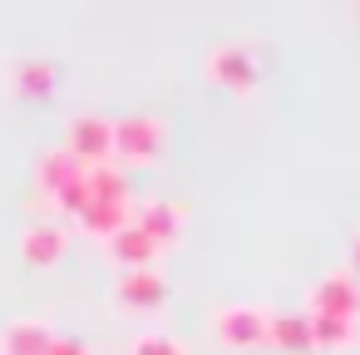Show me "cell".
<instances>
[{
    "label": "cell",
    "instance_id": "cell-1",
    "mask_svg": "<svg viewBox=\"0 0 360 355\" xmlns=\"http://www.w3.org/2000/svg\"><path fill=\"white\" fill-rule=\"evenodd\" d=\"M163 153V124L153 114L114 119V163H153Z\"/></svg>",
    "mask_w": 360,
    "mask_h": 355
},
{
    "label": "cell",
    "instance_id": "cell-2",
    "mask_svg": "<svg viewBox=\"0 0 360 355\" xmlns=\"http://www.w3.org/2000/svg\"><path fill=\"white\" fill-rule=\"evenodd\" d=\"M207 79L222 84V89H232V94H252L262 84V70H257V60H252L247 45H217L207 55Z\"/></svg>",
    "mask_w": 360,
    "mask_h": 355
},
{
    "label": "cell",
    "instance_id": "cell-3",
    "mask_svg": "<svg viewBox=\"0 0 360 355\" xmlns=\"http://www.w3.org/2000/svg\"><path fill=\"white\" fill-rule=\"evenodd\" d=\"M266 316L271 311H262V306H222L212 316V330L232 350H257V345H266Z\"/></svg>",
    "mask_w": 360,
    "mask_h": 355
},
{
    "label": "cell",
    "instance_id": "cell-4",
    "mask_svg": "<svg viewBox=\"0 0 360 355\" xmlns=\"http://www.w3.org/2000/svg\"><path fill=\"white\" fill-rule=\"evenodd\" d=\"M65 148L89 168V163H114V119H99V114H79L70 124V138Z\"/></svg>",
    "mask_w": 360,
    "mask_h": 355
},
{
    "label": "cell",
    "instance_id": "cell-5",
    "mask_svg": "<svg viewBox=\"0 0 360 355\" xmlns=\"http://www.w3.org/2000/svg\"><path fill=\"white\" fill-rule=\"evenodd\" d=\"M311 316H345V321H360V286L350 271H330L311 286Z\"/></svg>",
    "mask_w": 360,
    "mask_h": 355
},
{
    "label": "cell",
    "instance_id": "cell-6",
    "mask_svg": "<svg viewBox=\"0 0 360 355\" xmlns=\"http://www.w3.org/2000/svg\"><path fill=\"white\" fill-rule=\"evenodd\" d=\"M65 252H70V227H60L50 217L25 222V232H20V262L25 266H55Z\"/></svg>",
    "mask_w": 360,
    "mask_h": 355
},
{
    "label": "cell",
    "instance_id": "cell-7",
    "mask_svg": "<svg viewBox=\"0 0 360 355\" xmlns=\"http://www.w3.org/2000/svg\"><path fill=\"white\" fill-rule=\"evenodd\" d=\"M134 227L148 232L158 247H173V242L183 237V227H188V212H183L178 202H168V198H153V202H143V207L134 212Z\"/></svg>",
    "mask_w": 360,
    "mask_h": 355
},
{
    "label": "cell",
    "instance_id": "cell-8",
    "mask_svg": "<svg viewBox=\"0 0 360 355\" xmlns=\"http://www.w3.org/2000/svg\"><path fill=\"white\" fill-rule=\"evenodd\" d=\"M114 296H119L124 306L153 311V306H163V301H168V281H163V271H158V266H134V271H124V276L114 281Z\"/></svg>",
    "mask_w": 360,
    "mask_h": 355
},
{
    "label": "cell",
    "instance_id": "cell-9",
    "mask_svg": "<svg viewBox=\"0 0 360 355\" xmlns=\"http://www.w3.org/2000/svg\"><path fill=\"white\" fill-rule=\"evenodd\" d=\"M84 178V163L70 153V148H50L45 158H40V168H35V183H40V193H50V202L65 193V188H75Z\"/></svg>",
    "mask_w": 360,
    "mask_h": 355
},
{
    "label": "cell",
    "instance_id": "cell-10",
    "mask_svg": "<svg viewBox=\"0 0 360 355\" xmlns=\"http://www.w3.org/2000/svg\"><path fill=\"white\" fill-rule=\"evenodd\" d=\"M104 247H109V257H114V262H119L124 271H134V266H153V257L163 252V247H158V242H153L148 232H139L134 222H129L124 232H114V237H109Z\"/></svg>",
    "mask_w": 360,
    "mask_h": 355
},
{
    "label": "cell",
    "instance_id": "cell-11",
    "mask_svg": "<svg viewBox=\"0 0 360 355\" xmlns=\"http://www.w3.org/2000/svg\"><path fill=\"white\" fill-rule=\"evenodd\" d=\"M266 345L286 350V355H311V321L306 311H291V316H266Z\"/></svg>",
    "mask_w": 360,
    "mask_h": 355
},
{
    "label": "cell",
    "instance_id": "cell-12",
    "mask_svg": "<svg viewBox=\"0 0 360 355\" xmlns=\"http://www.w3.org/2000/svg\"><path fill=\"white\" fill-rule=\"evenodd\" d=\"M55 330L45 321H11L0 330V355H45Z\"/></svg>",
    "mask_w": 360,
    "mask_h": 355
},
{
    "label": "cell",
    "instance_id": "cell-13",
    "mask_svg": "<svg viewBox=\"0 0 360 355\" xmlns=\"http://www.w3.org/2000/svg\"><path fill=\"white\" fill-rule=\"evenodd\" d=\"M84 193H89V202H129L134 198L119 163H89L84 168Z\"/></svg>",
    "mask_w": 360,
    "mask_h": 355
},
{
    "label": "cell",
    "instance_id": "cell-14",
    "mask_svg": "<svg viewBox=\"0 0 360 355\" xmlns=\"http://www.w3.org/2000/svg\"><path fill=\"white\" fill-rule=\"evenodd\" d=\"M75 222H79L89 237H104V242H109L114 232H124V227L134 222V202H89Z\"/></svg>",
    "mask_w": 360,
    "mask_h": 355
},
{
    "label": "cell",
    "instance_id": "cell-15",
    "mask_svg": "<svg viewBox=\"0 0 360 355\" xmlns=\"http://www.w3.org/2000/svg\"><path fill=\"white\" fill-rule=\"evenodd\" d=\"M311 350H350L360 340V321H345V316H311Z\"/></svg>",
    "mask_w": 360,
    "mask_h": 355
},
{
    "label": "cell",
    "instance_id": "cell-16",
    "mask_svg": "<svg viewBox=\"0 0 360 355\" xmlns=\"http://www.w3.org/2000/svg\"><path fill=\"white\" fill-rule=\"evenodd\" d=\"M11 84H15V94H25V99H50L55 84H60V70H55L50 60H20V65L11 70Z\"/></svg>",
    "mask_w": 360,
    "mask_h": 355
},
{
    "label": "cell",
    "instance_id": "cell-17",
    "mask_svg": "<svg viewBox=\"0 0 360 355\" xmlns=\"http://www.w3.org/2000/svg\"><path fill=\"white\" fill-rule=\"evenodd\" d=\"M134 355H188V350H183V340H173L163 330H148V335L134 340Z\"/></svg>",
    "mask_w": 360,
    "mask_h": 355
},
{
    "label": "cell",
    "instance_id": "cell-18",
    "mask_svg": "<svg viewBox=\"0 0 360 355\" xmlns=\"http://www.w3.org/2000/svg\"><path fill=\"white\" fill-rule=\"evenodd\" d=\"M45 355H89V350H84V340H79V335H55Z\"/></svg>",
    "mask_w": 360,
    "mask_h": 355
},
{
    "label": "cell",
    "instance_id": "cell-19",
    "mask_svg": "<svg viewBox=\"0 0 360 355\" xmlns=\"http://www.w3.org/2000/svg\"><path fill=\"white\" fill-rule=\"evenodd\" d=\"M350 266L360 271V237H355V247H350Z\"/></svg>",
    "mask_w": 360,
    "mask_h": 355
}]
</instances>
